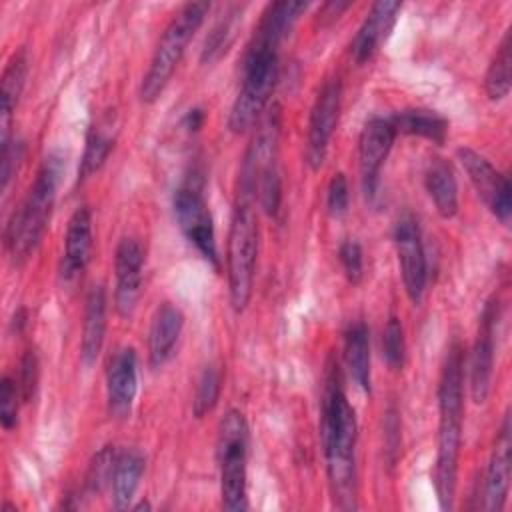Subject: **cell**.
<instances>
[{
	"label": "cell",
	"instance_id": "6da1fadb",
	"mask_svg": "<svg viewBox=\"0 0 512 512\" xmlns=\"http://www.w3.org/2000/svg\"><path fill=\"white\" fill-rule=\"evenodd\" d=\"M320 436L326 456L328 480L334 502L342 510L356 508V438L358 426L354 408L350 406L334 358L326 364Z\"/></svg>",
	"mask_w": 512,
	"mask_h": 512
},
{
	"label": "cell",
	"instance_id": "7a4b0ae2",
	"mask_svg": "<svg viewBox=\"0 0 512 512\" xmlns=\"http://www.w3.org/2000/svg\"><path fill=\"white\" fill-rule=\"evenodd\" d=\"M464 350L460 342L448 346L438 382V440L434 486L442 510H450L456 492L458 454L464 418Z\"/></svg>",
	"mask_w": 512,
	"mask_h": 512
},
{
	"label": "cell",
	"instance_id": "3957f363",
	"mask_svg": "<svg viewBox=\"0 0 512 512\" xmlns=\"http://www.w3.org/2000/svg\"><path fill=\"white\" fill-rule=\"evenodd\" d=\"M62 170V156L48 154L40 170L36 172V178L30 184L24 200L12 212L6 224L4 244L10 260L16 266L24 264L30 258L48 226Z\"/></svg>",
	"mask_w": 512,
	"mask_h": 512
},
{
	"label": "cell",
	"instance_id": "277c9868",
	"mask_svg": "<svg viewBox=\"0 0 512 512\" xmlns=\"http://www.w3.org/2000/svg\"><path fill=\"white\" fill-rule=\"evenodd\" d=\"M276 82L278 46L252 38L242 58V84L228 116V128L234 134L248 132L260 122Z\"/></svg>",
	"mask_w": 512,
	"mask_h": 512
},
{
	"label": "cell",
	"instance_id": "5b68a950",
	"mask_svg": "<svg viewBox=\"0 0 512 512\" xmlns=\"http://www.w3.org/2000/svg\"><path fill=\"white\" fill-rule=\"evenodd\" d=\"M210 10L208 2H188L178 8V12L172 16V20L166 24L150 66L142 78L140 86V98L142 102L150 104L158 100V96L164 92L174 68L178 66L188 42L204 22L206 14Z\"/></svg>",
	"mask_w": 512,
	"mask_h": 512
},
{
	"label": "cell",
	"instance_id": "8992f818",
	"mask_svg": "<svg viewBox=\"0 0 512 512\" xmlns=\"http://www.w3.org/2000/svg\"><path fill=\"white\" fill-rule=\"evenodd\" d=\"M258 256V218L250 200H236L228 232V292L234 312H242L252 296Z\"/></svg>",
	"mask_w": 512,
	"mask_h": 512
},
{
	"label": "cell",
	"instance_id": "52a82bcc",
	"mask_svg": "<svg viewBox=\"0 0 512 512\" xmlns=\"http://www.w3.org/2000/svg\"><path fill=\"white\" fill-rule=\"evenodd\" d=\"M216 458L220 470L222 508L240 512L248 508L246 500V458L248 424L242 412L228 410L218 426Z\"/></svg>",
	"mask_w": 512,
	"mask_h": 512
},
{
	"label": "cell",
	"instance_id": "ba28073f",
	"mask_svg": "<svg viewBox=\"0 0 512 512\" xmlns=\"http://www.w3.org/2000/svg\"><path fill=\"white\" fill-rule=\"evenodd\" d=\"M280 140V108L274 104L256 124L254 136L246 148L240 174H238V198L254 202L260 176L276 166Z\"/></svg>",
	"mask_w": 512,
	"mask_h": 512
},
{
	"label": "cell",
	"instance_id": "9c48e42d",
	"mask_svg": "<svg viewBox=\"0 0 512 512\" xmlns=\"http://www.w3.org/2000/svg\"><path fill=\"white\" fill-rule=\"evenodd\" d=\"M174 214L178 220L180 230L184 236L194 244V248L214 266H220L218 250H216V236L212 214L208 210L206 200L202 198L200 190L192 184L182 186L174 194Z\"/></svg>",
	"mask_w": 512,
	"mask_h": 512
},
{
	"label": "cell",
	"instance_id": "30bf717a",
	"mask_svg": "<svg viewBox=\"0 0 512 512\" xmlns=\"http://www.w3.org/2000/svg\"><path fill=\"white\" fill-rule=\"evenodd\" d=\"M340 100H342V84L338 78H328L322 88L318 90L310 120H308V134H306V164L312 170H318L324 164L328 142L338 122L340 114Z\"/></svg>",
	"mask_w": 512,
	"mask_h": 512
},
{
	"label": "cell",
	"instance_id": "8fae6325",
	"mask_svg": "<svg viewBox=\"0 0 512 512\" xmlns=\"http://www.w3.org/2000/svg\"><path fill=\"white\" fill-rule=\"evenodd\" d=\"M456 156L460 164L464 166L472 186L476 188L478 196L484 200V204L490 208V212L502 222H510L512 212V190L510 180L506 174L498 172L486 156L472 148H458Z\"/></svg>",
	"mask_w": 512,
	"mask_h": 512
},
{
	"label": "cell",
	"instance_id": "7c38bea8",
	"mask_svg": "<svg viewBox=\"0 0 512 512\" xmlns=\"http://www.w3.org/2000/svg\"><path fill=\"white\" fill-rule=\"evenodd\" d=\"M394 246L406 294L414 304H418L426 286V256L420 226L412 214H404L398 218L394 226Z\"/></svg>",
	"mask_w": 512,
	"mask_h": 512
},
{
	"label": "cell",
	"instance_id": "4fadbf2b",
	"mask_svg": "<svg viewBox=\"0 0 512 512\" xmlns=\"http://www.w3.org/2000/svg\"><path fill=\"white\" fill-rule=\"evenodd\" d=\"M394 138H396V130L388 118L374 116L362 128L360 142H358V164H360L362 188L368 198L376 194L378 172L392 150Z\"/></svg>",
	"mask_w": 512,
	"mask_h": 512
},
{
	"label": "cell",
	"instance_id": "5bb4252c",
	"mask_svg": "<svg viewBox=\"0 0 512 512\" xmlns=\"http://www.w3.org/2000/svg\"><path fill=\"white\" fill-rule=\"evenodd\" d=\"M138 388V356L132 346L114 352L106 370V400L114 418H128Z\"/></svg>",
	"mask_w": 512,
	"mask_h": 512
},
{
	"label": "cell",
	"instance_id": "9a60e30c",
	"mask_svg": "<svg viewBox=\"0 0 512 512\" xmlns=\"http://www.w3.org/2000/svg\"><path fill=\"white\" fill-rule=\"evenodd\" d=\"M142 266H144V252L138 240L122 238L116 246L114 256V272H116V290H114V304L120 316H132L140 286H142Z\"/></svg>",
	"mask_w": 512,
	"mask_h": 512
},
{
	"label": "cell",
	"instance_id": "2e32d148",
	"mask_svg": "<svg viewBox=\"0 0 512 512\" xmlns=\"http://www.w3.org/2000/svg\"><path fill=\"white\" fill-rule=\"evenodd\" d=\"M498 312L496 304H486L480 320V328L470 354V392L476 404H482L490 392V378L494 366V324Z\"/></svg>",
	"mask_w": 512,
	"mask_h": 512
},
{
	"label": "cell",
	"instance_id": "e0dca14e",
	"mask_svg": "<svg viewBox=\"0 0 512 512\" xmlns=\"http://www.w3.org/2000/svg\"><path fill=\"white\" fill-rule=\"evenodd\" d=\"M92 250V214L88 206H78L66 228L64 254L60 260V276L64 280H74L82 274L88 264Z\"/></svg>",
	"mask_w": 512,
	"mask_h": 512
},
{
	"label": "cell",
	"instance_id": "ac0fdd59",
	"mask_svg": "<svg viewBox=\"0 0 512 512\" xmlns=\"http://www.w3.org/2000/svg\"><path fill=\"white\" fill-rule=\"evenodd\" d=\"M400 8L402 4L396 0H378L372 4L356 36L350 42V54L356 62L368 60L374 54V50L386 40Z\"/></svg>",
	"mask_w": 512,
	"mask_h": 512
},
{
	"label": "cell",
	"instance_id": "d6986e66",
	"mask_svg": "<svg viewBox=\"0 0 512 512\" xmlns=\"http://www.w3.org/2000/svg\"><path fill=\"white\" fill-rule=\"evenodd\" d=\"M510 416H504L500 434L496 438V446L486 470L484 480V508L500 512L508 498L510 486Z\"/></svg>",
	"mask_w": 512,
	"mask_h": 512
},
{
	"label": "cell",
	"instance_id": "ffe728a7",
	"mask_svg": "<svg viewBox=\"0 0 512 512\" xmlns=\"http://www.w3.org/2000/svg\"><path fill=\"white\" fill-rule=\"evenodd\" d=\"M182 328H184L182 310L170 302H162L152 316L150 334H148L150 366L160 368L172 356L176 342L182 334Z\"/></svg>",
	"mask_w": 512,
	"mask_h": 512
},
{
	"label": "cell",
	"instance_id": "44dd1931",
	"mask_svg": "<svg viewBox=\"0 0 512 512\" xmlns=\"http://www.w3.org/2000/svg\"><path fill=\"white\" fill-rule=\"evenodd\" d=\"M106 332V290L104 286H92L86 294L80 360L84 366H92L102 350Z\"/></svg>",
	"mask_w": 512,
	"mask_h": 512
},
{
	"label": "cell",
	"instance_id": "7402d4cb",
	"mask_svg": "<svg viewBox=\"0 0 512 512\" xmlns=\"http://www.w3.org/2000/svg\"><path fill=\"white\" fill-rule=\"evenodd\" d=\"M28 74V56L26 50L20 48L12 54L8 60L4 72H2V88H0V130H2V146L10 144V126H12V114L16 110V104L20 100V94L24 90Z\"/></svg>",
	"mask_w": 512,
	"mask_h": 512
},
{
	"label": "cell",
	"instance_id": "603a6c76",
	"mask_svg": "<svg viewBox=\"0 0 512 512\" xmlns=\"http://www.w3.org/2000/svg\"><path fill=\"white\" fill-rule=\"evenodd\" d=\"M424 186L442 218H452L458 212V186L448 160L440 156L430 158L424 172Z\"/></svg>",
	"mask_w": 512,
	"mask_h": 512
},
{
	"label": "cell",
	"instance_id": "cb8c5ba5",
	"mask_svg": "<svg viewBox=\"0 0 512 512\" xmlns=\"http://www.w3.org/2000/svg\"><path fill=\"white\" fill-rule=\"evenodd\" d=\"M144 472V456L136 448H126L116 454L114 472L110 478L112 484V504L116 510H124L130 506L136 488L140 484Z\"/></svg>",
	"mask_w": 512,
	"mask_h": 512
},
{
	"label": "cell",
	"instance_id": "d4e9b609",
	"mask_svg": "<svg viewBox=\"0 0 512 512\" xmlns=\"http://www.w3.org/2000/svg\"><path fill=\"white\" fill-rule=\"evenodd\" d=\"M306 8H308V2H302V0H278L268 4L266 10L262 12L260 24L254 30L252 38L280 46L282 38L292 30L294 22Z\"/></svg>",
	"mask_w": 512,
	"mask_h": 512
},
{
	"label": "cell",
	"instance_id": "484cf974",
	"mask_svg": "<svg viewBox=\"0 0 512 512\" xmlns=\"http://www.w3.org/2000/svg\"><path fill=\"white\" fill-rule=\"evenodd\" d=\"M388 120L394 126L396 134L402 132V134L422 136L436 144H442L448 134L446 118L428 108H404L394 112Z\"/></svg>",
	"mask_w": 512,
	"mask_h": 512
},
{
	"label": "cell",
	"instance_id": "4316f807",
	"mask_svg": "<svg viewBox=\"0 0 512 512\" xmlns=\"http://www.w3.org/2000/svg\"><path fill=\"white\" fill-rule=\"evenodd\" d=\"M344 360L352 380L370 392V344L368 326L362 320L348 324L344 332Z\"/></svg>",
	"mask_w": 512,
	"mask_h": 512
},
{
	"label": "cell",
	"instance_id": "83f0119b",
	"mask_svg": "<svg viewBox=\"0 0 512 512\" xmlns=\"http://www.w3.org/2000/svg\"><path fill=\"white\" fill-rule=\"evenodd\" d=\"M110 128L112 126L108 122H98L96 126H92L88 130L86 148H84L80 168H78V180H84V178L92 176L106 162L108 154L114 148V136H112Z\"/></svg>",
	"mask_w": 512,
	"mask_h": 512
},
{
	"label": "cell",
	"instance_id": "f1b7e54d",
	"mask_svg": "<svg viewBox=\"0 0 512 512\" xmlns=\"http://www.w3.org/2000/svg\"><path fill=\"white\" fill-rule=\"evenodd\" d=\"M510 36H512V32L506 30L490 66H488L486 78H484V90L492 102L506 98L510 92V66H512Z\"/></svg>",
	"mask_w": 512,
	"mask_h": 512
},
{
	"label": "cell",
	"instance_id": "f546056e",
	"mask_svg": "<svg viewBox=\"0 0 512 512\" xmlns=\"http://www.w3.org/2000/svg\"><path fill=\"white\" fill-rule=\"evenodd\" d=\"M240 20H242V6H230L226 14L218 18L210 34L206 36V42L202 48V62H214L230 48Z\"/></svg>",
	"mask_w": 512,
	"mask_h": 512
},
{
	"label": "cell",
	"instance_id": "4dcf8cb0",
	"mask_svg": "<svg viewBox=\"0 0 512 512\" xmlns=\"http://www.w3.org/2000/svg\"><path fill=\"white\" fill-rule=\"evenodd\" d=\"M222 390V372L216 366H206L198 378L194 400H192V412L196 418L206 416L208 412L214 410L218 404Z\"/></svg>",
	"mask_w": 512,
	"mask_h": 512
},
{
	"label": "cell",
	"instance_id": "1f68e13d",
	"mask_svg": "<svg viewBox=\"0 0 512 512\" xmlns=\"http://www.w3.org/2000/svg\"><path fill=\"white\" fill-rule=\"evenodd\" d=\"M382 358L392 370H400L404 366L406 358V342H404V330L396 316H390L384 332H382Z\"/></svg>",
	"mask_w": 512,
	"mask_h": 512
},
{
	"label": "cell",
	"instance_id": "d6a6232c",
	"mask_svg": "<svg viewBox=\"0 0 512 512\" xmlns=\"http://www.w3.org/2000/svg\"><path fill=\"white\" fill-rule=\"evenodd\" d=\"M116 454L118 452L114 450V446H104L102 450L96 452L94 460L88 466V474H86V488L90 492H98L112 478Z\"/></svg>",
	"mask_w": 512,
	"mask_h": 512
},
{
	"label": "cell",
	"instance_id": "836d02e7",
	"mask_svg": "<svg viewBox=\"0 0 512 512\" xmlns=\"http://www.w3.org/2000/svg\"><path fill=\"white\" fill-rule=\"evenodd\" d=\"M256 196H258V202H260V206L264 208L266 214L274 216L278 212L280 200H282V182H280L278 166L268 168L260 176L258 186H256Z\"/></svg>",
	"mask_w": 512,
	"mask_h": 512
},
{
	"label": "cell",
	"instance_id": "e575fe53",
	"mask_svg": "<svg viewBox=\"0 0 512 512\" xmlns=\"http://www.w3.org/2000/svg\"><path fill=\"white\" fill-rule=\"evenodd\" d=\"M18 384L10 376H2L0 382V420L4 430H12L18 420Z\"/></svg>",
	"mask_w": 512,
	"mask_h": 512
},
{
	"label": "cell",
	"instance_id": "d590c367",
	"mask_svg": "<svg viewBox=\"0 0 512 512\" xmlns=\"http://www.w3.org/2000/svg\"><path fill=\"white\" fill-rule=\"evenodd\" d=\"M38 376H40V364H38V356L36 352L30 348L24 352L22 362H20V376H18V390H20V398L24 402H30V398H34L36 386H38Z\"/></svg>",
	"mask_w": 512,
	"mask_h": 512
},
{
	"label": "cell",
	"instance_id": "8d00e7d4",
	"mask_svg": "<svg viewBox=\"0 0 512 512\" xmlns=\"http://www.w3.org/2000/svg\"><path fill=\"white\" fill-rule=\"evenodd\" d=\"M338 258H340V264L344 268L346 278L352 284H358L362 280V274H364V258H362L360 244L354 242V240L342 242L340 248H338Z\"/></svg>",
	"mask_w": 512,
	"mask_h": 512
},
{
	"label": "cell",
	"instance_id": "74e56055",
	"mask_svg": "<svg viewBox=\"0 0 512 512\" xmlns=\"http://www.w3.org/2000/svg\"><path fill=\"white\" fill-rule=\"evenodd\" d=\"M350 194H348V180L342 172H336L328 184V194H326V204L328 212L332 216H342L348 210Z\"/></svg>",
	"mask_w": 512,
	"mask_h": 512
},
{
	"label": "cell",
	"instance_id": "f35d334b",
	"mask_svg": "<svg viewBox=\"0 0 512 512\" xmlns=\"http://www.w3.org/2000/svg\"><path fill=\"white\" fill-rule=\"evenodd\" d=\"M384 440H386V452H388V462L394 464L396 462V452H398V444H400V424H398V418H396V412L394 408L388 410L386 414V426H384Z\"/></svg>",
	"mask_w": 512,
	"mask_h": 512
},
{
	"label": "cell",
	"instance_id": "ab89813d",
	"mask_svg": "<svg viewBox=\"0 0 512 512\" xmlns=\"http://www.w3.org/2000/svg\"><path fill=\"white\" fill-rule=\"evenodd\" d=\"M350 4L348 2H326L324 6H322V10H320V22H332V20H336L338 16H340V12L342 10H346Z\"/></svg>",
	"mask_w": 512,
	"mask_h": 512
},
{
	"label": "cell",
	"instance_id": "60d3db41",
	"mask_svg": "<svg viewBox=\"0 0 512 512\" xmlns=\"http://www.w3.org/2000/svg\"><path fill=\"white\" fill-rule=\"evenodd\" d=\"M202 122H204V112L200 108H194L184 116V124L188 130H198L202 126Z\"/></svg>",
	"mask_w": 512,
	"mask_h": 512
}]
</instances>
